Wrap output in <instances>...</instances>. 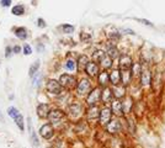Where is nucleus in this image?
<instances>
[{
  "instance_id": "f257e3e1",
  "label": "nucleus",
  "mask_w": 165,
  "mask_h": 148,
  "mask_svg": "<svg viewBox=\"0 0 165 148\" xmlns=\"http://www.w3.org/2000/svg\"><path fill=\"white\" fill-rule=\"evenodd\" d=\"M101 90L99 88H95V89H92V90L88 94V97H86V103L90 105V106H94L97 104V101H100V99H101Z\"/></svg>"
},
{
  "instance_id": "f03ea898",
  "label": "nucleus",
  "mask_w": 165,
  "mask_h": 148,
  "mask_svg": "<svg viewBox=\"0 0 165 148\" xmlns=\"http://www.w3.org/2000/svg\"><path fill=\"white\" fill-rule=\"evenodd\" d=\"M59 83H60L62 86L69 88V89L77 86V80H75V78H74L73 75H70V74H63V75H60Z\"/></svg>"
},
{
  "instance_id": "7ed1b4c3",
  "label": "nucleus",
  "mask_w": 165,
  "mask_h": 148,
  "mask_svg": "<svg viewBox=\"0 0 165 148\" xmlns=\"http://www.w3.org/2000/svg\"><path fill=\"white\" fill-rule=\"evenodd\" d=\"M111 116H112V110L110 107H104L100 111V125L102 126H107L109 122L111 121Z\"/></svg>"
},
{
  "instance_id": "20e7f679",
  "label": "nucleus",
  "mask_w": 165,
  "mask_h": 148,
  "mask_svg": "<svg viewBox=\"0 0 165 148\" xmlns=\"http://www.w3.org/2000/svg\"><path fill=\"white\" fill-rule=\"evenodd\" d=\"M47 90L53 95H59L62 91V85L59 82L53 80V79H49L47 82Z\"/></svg>"
},
{
  "instance_id": "39448f33",
  "label": "nucleus",
  "mask_w": 165,
  "mask_h": 148,
  "mask_svg": "<svg viewBox=\"0 0 165 148\" xmlns=\"http://www.w3.org/2000/svg\"><path fill=\"white\" fill-rule=\"evenodd\" d=\"M133 65L132 58L128 54H122L120 56V68L121 71H129Z\"/></svg>"
},
{
  "instance_id": "423d86ee",
  "label": "nucleus",
  "mask_w": 165,
  "mask_h": 148,
  "mask_svg": "<svg viewBox=\"0 0 165 148\" xmlns=\"http://www.w3.org/2000/svg\"><path fill=\"white\" fill-rule=\"evenodd\" d=\"M63 117H64L63 111L59 110V109H53V110H51L48 115V120L51 121V123H58Z\"/></svg>"
},
{
  "instance_id": "0eeeda50",
  "label": "nucleus",
  "mask_w": 165,
  "mask_h": 148,
  "mask_svg": "<svg viewBox=\"0 0 165 148\" xmlns=\"http://www.w3.org/2000/svg\"><path fill=\"white\" fill-rule=\"evenodd\" d=\"M90 88H91V84H90V80H89V79H81L80 83L77 85L78 94H80V95L88 94V93L90 91Z\"/></svg>"
},
{
  "instance_id": "6e6552de",
  "label": "nucleus",
  "mask_w": 165,
  "mask_h": 148,
  "mask_svg": "<svg viewBox=\"0 0 165 148\" xmlns=\"http://www.w3.org/2000/svg\"><path fill=\"white\" fill-rule=\"evenodd\" d=\"M152 80L150 71L147 67H142V73H140V84L142 86H148Z\"/></svg>"
},
{
  "instance_id": "1a4fd4ad",
  "label": "nucleus",
  "mask_w": 165,
  "mask_h": 148,
  "mask_svg": "<svg viewBox=\"0 0 165 148\" xmlns=\"http://www.w3.org/2000/svg\"><path fill=\"white\" fill-rule=\"evenodd\" d=\"M39 133H41V136L45 138V140H49V138H52V136H53V133H54L52 125H51V123L43 125L42 127L39 128Z\"/></svg>"
},
{
  "instance_id": "9d476101",
  "label": "nucleus",
  "mask_w": 165,
  "mask_h": 148,
  "mask_svg": "<svg viewBox=\"0 0 165 148\" xmlns=\"http://www.w3.org/2000/svg\"><path fill=\"white\" fill-rule=\"evenodd\" d=\"M85 72L89 77H92V78H95L99 75V65L96 62H89V64L86 65L85 68Z\"/></svg>"
},
{
  "instance_id": "9b49d317",
  "label": "nucleus",
  "mask_w": 165,
  "mask_h": 148,
  "mask_svg": "<svg viewBox=\"0 0 165 148\" xmlns=\"http://www.w3.org/2000/svg\"><path fill=\"white\" fill-rule=\"evenodd\" d=\"M111 104H112V106H111L112 112L115 114L116 116H122L123 115V105H122V103L118 100V99H116V100H113Z\"/></svg>"
},
{
  "instance_id": "f8f14e48",
  "label": "nucleus",
  "mask_w": 165,
  "mask_h": 148,
  "mask_svg": "<svg viewBox=\"0 0 165 148\" xmlns=\"http://www.w3.org/2000/svg\"><path fill=\"white\" fill-rule=\"evenodd\" d=\"M121 122L118 120H112L109 122V125L106 126V130L110 132V133H118L121 131Z\"/></svg>"
},
{
  "instance_id": "ddd939ff",
  "label": "nucleus",
  "mask_w": 165,
  "mask_h": 148,
  "mask_svg": "<svg viewBox=\"0 0 165 148\" xmlns=\"http://www.w3.org/2000/svg\"><path fill=\"white\" fill-rule=\"evenodd\" d=\"M112 93H113V97L118 99V100L122 97H125V95H126L125 85H115L112 88Z\"/></svg>"
},
{
  "instance_id": "4468645a",
  "label": "nucleus",
  "mask_w": 165,
  "mask_h": 148,
  "mask_svg": "<svg viewBox=\"0 0 165 148\" xmlns=\"http://www.w3.org/2000/svg\"><path fill=\"white\" fill-rule=\"evenodd\" d=\"M82 112V107L79 103H74V104H71L70 107H69V114L71 117H79Z\"/></svg>"
},
{
  "instance_id": "2eb2a0df",
  "label": "nucleus",
  "mask_w": 165,
  "mask_h": 148,
  "mask_svg": "<svg viewBox=\"0 0 165 148\" xmlns=\"http://www.w3.org/2000/svg\"><path fill=\"white\" fill-rule=\"evenodd\" d=\"M101 99H102V101H104L105 104H110L112 103L113 100V93H112V89H110L109 86H106L104 90H102V95H101Z\"/></svg>"
},
{
  "instance_id": "dca6fc26",
  "label": "nucleus",
  "mask_w": 165,
  "mask_h": 148,
  "mask_svg": "<svg viewBox=\"0 0 165 148\" xmlns=\"http://www.w3.org/2000/svg\"><path fill=\"white\" fill-rule=\"evenodd\" d=\"M88 118H89V121H96L97 118H100V110H99V107L96 105L91 106L89 109V111H88Z\"/></svg>"
},
{
  "instance_id": "f3484780",
  "label": "nucleus",
  "mask_w": 165,
  "mask_h": 148,
  "mask_svg": "<svg viewBox=\"0 0 165 148\" xmlns=\"http://www.w3.org/2000/svg\"><path fill=\"white\" fill-rule=\"evenodd\" d=\"M110 82L115 85H120V83L122 82V77H121V72L118 69H113L112 73L110 74Z\"/></svg>"
},
{
  "instance_id": "a211bd4d",
  "label": "nucleus",
  "mask_w": 165,
  "mask_h": 148,
  "mask_svg": "<svg viewBox=\"0 0 165 148\" xmlns=\"http://www.w3.org/2000/svg\"><path fill=\"white\" fill-rule=\"evenodd\" d=\"M49 112H51V111H49V106H48L47 104H39V105L37 106V114H38L39 117L46 118V117H48Z\"/></svg>"
},
{
  "instance_id": "6ab92c4d",
  "label": "nucleus",
  "mask_w": 165,
  "mask_h": 148,
  "mask_svg": "<svg viewBox=\"0 0 165 148\" xmlns=\"http://www.w3.org/2000/svg\"><path fill=\"white\" fill-rule=\"evenodd\" d=\"M106 53H107V56H110L112 59L117 58L118 54H120V52H118V49L116 48V46L112 45V43H109V45L106 46Z\"/></svg>"
},
{
  "instance_id": "aec40b11",
  "label": "nucleus",
  "mask_w": 165,
  "mask_h": 148,
  "mask_svg": "<svg viewBox=\"0 0 165 148\" xmlns=\"http://www.w3.org/2000/svg\"><path fill=\"white\" fill-rule=\"evenodd\" d=\"M99 83H100V85L106 88L107 84L110 83V74L106 72H102L101 74H99Z\"/></svg>"
},
{
  "instance_id": "412c9836",
  "label": "nucleus",
  "mask_w": 165,
  "mask_h": 148,
  "mask_svg": "<svg viewBox=\"0 0 165 148\" xmlns=\"http://www.w3.org/2000/svg\"><path fill=\"white\" fill-rule=\"evenodd\" d=\"M78 68H79V71H85V68L86 65L89 64V59L86 56H80L79 59H78Z\"/></svg>"
},
{
  "instance_id": "4be33fe9",
  "label": "nucleus",
  "mask_w": 165,
  "mask_h": 148,
  "mask_svg": "<svg viewBox=\"0 0 165 148\" xmlns=\"http://www.w3.org/2000/svg\"><path fill=\"white\" fill-rule=\"evenodd\" d=\"M121 77H122V83H123V85H128L129 82H131V79L133 78L131 69H129V71H122Z\"/></svg>"
},
{
  "instance_id": "5701e85b",
  "label": "nucleus",
  "mask_w": 165,
  "mask_h": 148,
  "mask_svg": "<svg viewBox=\"0 0 165 148\" xmlns=\"http://www.w3.org/2000/svg\"><path fill=\"white\" fill-rule=\"evenodd\" d=\"M106 56V53L104 51H101V49H97V51L94 52V54H92V57H94V62L96 63H100L102 61V58H104Z\"/></svg>"
},
{
  "instance_id": "b1692460",
  "label": "nucleus",
  "mask_w": 165,
  "mask_h": 148,
  "mask_svg": "<svg viewBox=\"0 0 165 148\" xmlns=\"http://www.w3.org/2000/svg\"><path fill=\"white\" fill-rule=\"evenodd\" d=\"M15 35L20 39H26V37H27V32H26V30L24 27H17L15 30Z\"/></svg>"
},
{
  "instance_id": "393cba45",
  "label": "nucleus",
  "mask_w": 165,
  "mask_h": 148,
  "mask_svg": "<svg viewBox=\"0 0 165 148\" xmlns=\"http://www.w3.org/2000/svg\"><path fill=\"white\" fill-rule=\"evenodd\" d=\"M100 63H101V65L104 67L105 69H109V68H111V65H112V58H111L110 56H107V53H106V56L102 58V61H101Z\"/></svg>"
},
{
  "instance_id": "a878e982",
  "label": "nucleus",
  "mask_w": 165,
  "mask_h": 148,
  "mask_svg": "<svg viewBox=\"0 0 165 148\" xmlns=\"http://www.w3.org/2000/svg\"><path fill=\"white\" fill-rule=\"evenodd\" d=\"M11 13L14 15H16V16H21V15L25 14V7L22 5H15L13 7V10H11Z\"/></svg>"
},
{
  "instance_id": "bb28decb",
  "label": "nucleus",
  "mask_w": 165,
  "mask_h": 148,
  "mask_svg": "<svg viewBox=\"0 0 165 148\" xmlns=\"http://www.w3.org/2000/svg\"><path fill=\"white\" fill-rule=\"evenodd\" d=\"M14 121L16 122L17 127H19L21 131H24V130H25V125H24V117H22V115H21V114H19V115H17V116L14 118Z\"/></svg>"
},
{
  "instance_id": "cd10ccee",
  "label": "nucleus",
  "mask_w": 165,
  "mask_h": 148,
  "mask_svg": "<svg viewBox=\"0 0 165 148\" xmlns=\"http://www.w3.org/2000/svg\"><path fill=\"white\" fill-rule=\"evenodd\" d=\"M122 105H123V112H129V110L132 109V99L131 97H126L125 99V101L122 103Z\"/></svg>"
},
{
  "instance_id": "c85d7f7f",
  "label": "nucleus",
  "mask_w": 165,
  "mask_h": 148,
  "mask_svg": "<svg viewBox=\"0 0 165 148\" xmlns=\"http://www.w3.org/2000/svg\"><path fill=\"white\" fill-rule=\"evenodd\" d=\"M65 68L68 69V71H74V69L77 68V62L74 61V59L69 58L68 61L65 62Z\"/></svg>"
},
{
  "instance_id": "c756f323",
  "label": "nucleus",
  "mask_w": 165,
  "mask_h": 148,
  "mask_svg": "<svg viewBox=\"0 0 165 148\" xmlns=\"http://www.w3.org/2000/svg\"><path fill=\"white\" fill-rule=\"evenodd\" d=\"M7 114H9V116L10 117H13V118H15L20 112H19V110L16 107H14V106H11V107H9L7 109Z\"/></svg>"
},
{
  "instance_id": "7c9ffc66",
  "label": "nucleus",
  "mask_w": 165,
  "mask_h": 148,
  "mask_svg": "<svg viewBox=\"0 0 165 148\" xmlns=\"http://www.w3.org/2000/svg\"><path fill=\"white\" fill-rule=\"evenodd\" d=\"M38 68H39V61H36L35 64L30 68V77H33L36 74V72H37Z\"/></svg>"
},
{
  "instance_id": "2f4dec72",
  "label": "nucleus",
  "mask_w": 165,
  "mask_h": 148,
  "mask_svg": "<svg viewBox=\"0 0 165 148\" xmlns=\"http://www.w3.org/2000/svg\"><path fill=\"white\" fill-rule=\"evenodd\" d=\"M120 37H121V35H120L118 32H111V33L109 35V38L111 39V41H118Z\"/></svg>"
},
{
  "instance_id": "473e14b6",
  "label": "nucleus",
  "mask_w": 165,
  "mask_h": 148,
  "mask_svg": "<svg viewBox=\"0 0 165 148\" xmlns=\"http://www.w3.org/2000/svg\"><path fill=\"white\" fill-rule=\"evenodd\" d=\"M62 28H63V31L67 32V33H70V32L74 31V27L71 26V25H63V26H62Z\"/></svg>"
},
{
  "instance_id": "72a5a7b5",
  "label": "nucleus",
  "mask_w": 165,
  "mask_h": 148,
  "mask_svg": "<svg viewBox=\"0 0 165 148\" xmlns=\"http://www.w3.org/2000/svg\"><path fill=\"white\" fill-rule=\"evenodd\" d=\"M39 82H41V74H38V73H36L35 75H33V84L37 86V85H39Z\"/></svg>"
},
{
  "instance_id": "f704fd0d",
  "label": "nucleus",
  "mask_w": 165,
  "mask_h": 148,
  "mask_svg": "<svg viewBox=\"0 0 165 148\" xmlns=\"http://www.w3.org/2000/svg\"><path fill=\"white\" fill-rule=\"evenodd\" d=\"M31 52H32V49H31V47H30L28 45H25V46H24V53L28 56V54H31Z\"/></svg>"
},
{
  "instance_id": "c9c22d12",
  "label": "nucleus",
  "mask_w": 165,
  "mask_h": 148,
  "mask_svg": "<svg viewBox=\"0 0 165 148\" xmlns=\"http://www.w3.org/2000/svg\"><path fill=\"white\" fill-rule=\"evenodd\" d=\"M1 5L3 6H10V5H11V0H1Z\"/></svg>"
},
{
  "instance_id": "e433bc0d",
  "label": "nucleus",
  "mask_w": 165,
  "mask_h": 148,
  "mask_svg": "<svg viewBox=\"0 0 165 148\" xmlns=\"http://www.w3.org/2000/svg\"><path fill=\"white\" fill-rule=\"evenodd\" d=\"M38 24H39L38 26H41V27H45V26H46V22L43 21L42 19H38Z\"/></svg>"
},
{
  "instance_id": "4c0bfd02",
  "label": "nucleus",
  "mask_w": 165,
  "mask_h": 148,
  "mask_svg": "<svg viewBox=\"0 0 165 148\" xmlns=\"http://www.w3.org/2000/svg\"><path fill=\"white\" fill-rule=\"evenodd\" d=\"M32 138H33V142H35V144H36V146H38V140H37V137H36V133H35V132H32Z\"/></svg>"
},
{
  "instance_id": "58836bf2",
  "label": "nucleus",
  "mask_w": 165,
  "mask_h": 148,
  "mask_svg": "<svg viewBox=\"0 0 165 148\" xmlns=\"http://www.w3.org/2000/svg\"><path fill=\"white\" fill-rule=\"evenodd\" d=\"M14 52H15V53H19V52H20V47H15V48H14Z\"/></svg>"
},
{
  "instance_id": "ea45409f",
  "label": "nucleus",
  "mask_w": 165,
  "mask_h": 148,
  "mask_svg": "<svg viewBox=\"0 0 165 148\" xmlns=\"http://www.w3.org/2000/svg\"><path fill=\"white\" fill-rule=\"evenodd\" d=\"M6 56H7V57L10 56V48H9V47L6 48Z\"/></svg>"
},
{
  "instance_id": "a19ab883",
  "label": "nucleus",
  "mask_w": 165,
  "mask_h": 148,
  "mask_svg": "<svg viewBox=\"0 0 165 148\" xmlns=\"http://www.w3.org/2000/svg\"><path fill=\"white\" fill-rule=\"evenodd\" d=\"M0 121H4V118H3V116H1V112H0Z\"/></svg>"
}]
</instances>
